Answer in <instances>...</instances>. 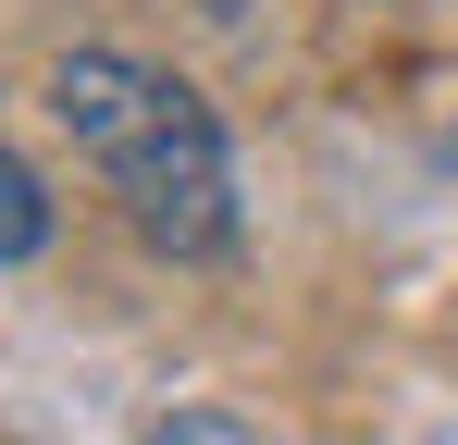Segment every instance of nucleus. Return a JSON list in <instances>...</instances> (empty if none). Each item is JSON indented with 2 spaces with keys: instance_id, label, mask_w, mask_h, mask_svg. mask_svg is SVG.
<instances>
[{
  "instance_id": "1",
  "label": "nucleus",
  "mask_w": 458,
  "mask_h": 445,
  "mask_svg": "<svg viewBox=\"0 0 458 445\" xmlns=\"http://www.w3.org/2000/svg\"><path fill=\"white\" fill-rule=\"evenodd\" d=\"M50 112H63V137L87 148V173L124 198V222L149 248H174V260H224L235 248V148L186 74L137 63V50H63Z\"/></svg>"
},
{
  "instance_id": "2",
  "label": "nucleus",
  "mask_w": 458,
  "mask_h": 445,
  "mask_svg": "<svg viewBox=\"0 0 458 445\" xmlns=\"http://www.w3.org/2000/svg\"><path fill=\"white\" fill-rule=\"evenodd\" d=\"M50 248V186L25 173V148L0 137V260H38Z\"/></svg>"
},
{
  "instance_id": "3",
  "label": "nucleus",
  "mask_w": 458,
  "mask_h": 445,
  "mask_svg": "<svg viewBox=\"0 0 458 445\" xmlns=\"http://www.w3.org/2000/svg\"><path fill=\"white\" fill-rule=\"evenodd\" d=\"M149 445H260V433H248V421H224V408H161Z\"/></svg>"
}]
</instances>
